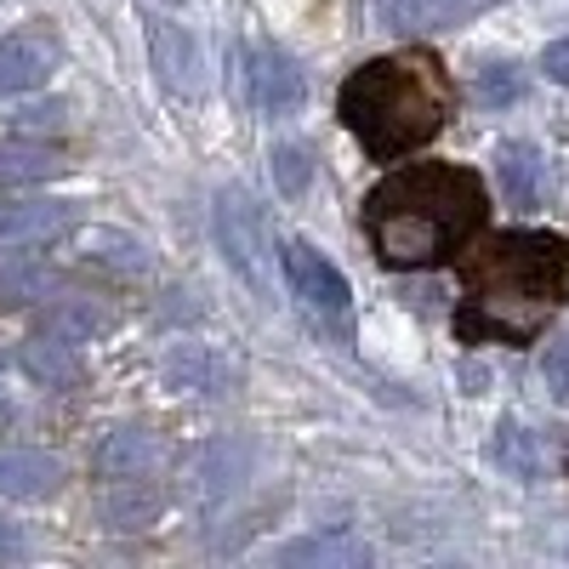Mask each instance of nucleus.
<instances>
[{"instance_id": "obj_1", "label": "nucleus", "mask_w": 569, "mask_h": 569, "mask_svg": "<svg viewBox=\"0 0 569 569\" xmlns=\"http://www.w3.org/2000/svg\"><path fill=\"white\" fill-rule=\"evenodd\" d=\"M467 251L456 337L467 348H530L569 302V240L552 228H501Z\"/></svg>"}, {"instance_id": "obj_2", "label": "nucleus", "mask_w": 569, "mask_h": 569, "mask_svg": "<svg viewBox=\"0 0 569 569\" xmlns=\"http://www.w3.org/2000/svg\"><path fill=\"white\" fill-rule=\"evenodd\" d=\"M485 217H490L485 177L450 160H416L382 177L359 211L370 251L399 273L456 262L485 233Z\"/></svg>"}, {"instance_id": "obj_3", "label": "nucleus", "mask_w": 569, "mask_h": 569, "mask_svg": "<svg viewBox=\"0 0 569 569\" xmlns=\"http://www.w3.org/2000/svg\"><path fill=\"white\" fill-rule=\"evenodd\" d=\"M337 114L353 131V142L370 160H405L416 149H427L456 114V86L445 74V63L433 52H388L359 63L342 91H337Z\"/></svg>"}, {"instance_id": "obj_4", "label": "nucleus", "mask_w": 569, "mask_h": 569, "mask_svg": "<svg viewBox=\"0 0 569 569\" xmlns=\"http://www.w3.org/2000/svg\"><path fill=\"white\" fill-rule=\"evenodd\" d=\"M217 240H222L228 262L246 273V284L268 291V279H273V257H268V217L257 211V200L246 194V188H222V200H217Z\"/></svg>"}, {"instance_id": "obj_5", "label": "nucleus", "mask_w": 569, "mask_h": 569, "mask_svg": "<svg viewBox=\"0 0 569 569\" xmlns=\"http://www.w3.org/2000/svg\"><path fill=\"white\" fill-rule=\"evenodd\" d=\"M284 279H291V291L302 297V308L319 313L330 330H342V325H348L353 291H348L342 268L330 262L319 246H308V240H291V246H284Z\"/></svg>"}, {"instance_id": "obj_6", "label": "nucleus", "mask_w": 569, "mask_h": 569, "mask_svg": "<svg viewBox=\"0 0 569 569\" xmlns=\"http://www.w3.org/2000/svg\"><path fill=\"white\" fill-rule=\"evenodd\" d=\"M246 91H251L257 114L291 120L308 103V74L291 52H279V46H251L246 52Z\"/></svg>"}, {"instance_id": "obj_7", "label": "nucleus", "mask_w": 569, "mask_h": 569, "mask_svg": "<svg viewBox=\"0 0 569 569\" xmlns=\"http://www.w3.org/2000/svg\"><path fill=\"white\" fill-rule=\"evenodd\" d=\"M496 177H501V194L512 206H547L552 200V160L536 149V142H501L496 149Z\"/></svg>"}, {"instance_id": "obj_8", "label": "nucleus", "mask_w": 569, "mask_h": 569, "mask_svg": "<svg viewBox=\"0 0 569 569\" xmlns=\"http://www.w3.org/2000/svg\"><path fill=\"white\" fill-rule=\"evenodd\" d=\"M496 0H376V18L405 34H439V29H461L467 18L490 12Z\"/></svg>"}, {"instance_id": "obj_9", "label": "nucleus", "mask_w": 569, "mask_h": 569, "mask_svg": "<svg viewBox=\"0 0 569 569\" xmlns=\"http://www.w3.org/2000/svg\"><path fill=\"white\" fill-rule=\"evenodd\" d=\"M63 490V461L46 450H0V501H46Z\"/></svg>"}, {"instance_id": "obj_10", "label": "nucleus", "mask_w": 569, "mask_h": 569, "mask_svg": "<svg viewBox=\"0 0 569 569\" xmlns=\"http://www.w3.org/2000/svg\"><path fill=\"white\" fill-rule=\"evenodd\" d=\"M58 69V52L46 34H7L0 40V98H23V91L46 86Z\"/></svg>"}, {"instance_id": "obj_11", "label": "nucleus", "mask_w": 569, "mask_h": 569, "mask_svg": "<svg viewBox=\"0 0 569 569\" xmlns=\"http://www.w3.org/2000/svg\"><path fill=\"white\" fill-rule=\"evenodd\" d=\"M160 467V439L142 433V427H114L98 445V472L103 479H149Z\"/></svg>"}, {"instance_id": "obj_12", "label": "nucleus", "mask_w": 569, "mask_h": 569, "mask_svg": "<svg viewBox=\"0 0 569 569\" xmlns=\"http://www.w3.org/2000/svg\"><path fill=\"white\" fill-rule=\"evenodd\" d=\"M69 222H74V206H58V200L7 206V211H0V246H40V240H58Z\"/></svg>"}, {"instance_id": "obj_13", "label": "nucleus", "mask_w": 569, "mask_h": 569, "mask_svg": "<svg viewBox=\"0 0 569 569\" xmlns=\"http://www.w3.org/2000/svg\"><path fill=\"white\" fill-rule=\"evenodd\" d=\"M98 512L109 530H142L160 512V490H149V479H109Z\"/></svg>"}, {"instance_id": "obj_14", "label": "nucleus", "mask_w": 569, "mask_h": 569, "mask_svg": "<svg viewBox=\"0 0 569 569\" xmlns=\"http://www.w3.org/2000/svg\"><path fill=\"white\" fill-rule=\"evenodd\" d=\"M40 330L46 337H58V342H91L98 330H109V313L103 308H91L86 297H63L40 313Z\"/></svg>"}, {"instance_id": "obj_15", "label": "nucleus", "mask_w": 569, "mask_h": 569, "mask_svg": "<svg viewBox=\"0 0 569 569\" xmlns=\"http://www.w3.org/2000/svg\"><path fill=\"white\" fill-rule=\"evenodd\" d=\"M63 177V154L40 149V142H7L0 149V188H23V182H46Z\"/></svg>"}, {"instance_id": "obj_16", "label": "nucleus", "mask_w": 569, "mask_h": 569, "mask_svg": "<svg viewBox=\"0 0 569 569\" xmlns=\"http://www.w3.org/2000/svg\"><path fill=\"white\" fill-rule=\"evenodd\" d=\"M154 63H160V80L177 86V91H200V52H194V40H188L182 29H154Z\"/></svg>"}, {"instance_id": "obj_17", "label": "nucleus", "mask_w": 569, "mask_h": 569, "mask_svg": "<svg viewBox=\"0 0 569 569\" xmlns=\"http://www.w3.org/2000/svg\"><path fill=\"white\" fill-rule=\"evenodd\" d=\"M18 365L34 376L40 388H69L80 376V359H74V342H58V337H40L18 353Z\"/></svg>"}, {"instance_id": "obj_18", "label": "nucleus", "mask_w": 569, "mask_h": 569, "mask_svg": "<svg viewBox=\"0 0 569 569\" xmlns=\"http://www.w3.org/2000/svg\"><path fill=\"white\" fill-rule=\"evenodd\" d=\"M166 376H171L177 388H188V393H217L222 359H217V353H206V348H177V353L166 359Z\"/></svg>"}, {"instance_id": "obj_19", "label": "nucleus", "mask_w": 569, "mask_h": 569, "mask_svg": "<svg viewBox=\"0 0 569 569\" xmlns=\"http://www.w3.org/2000/svg\"><path fill=\"white\" fill-rule=\"evenodd\" d=\"M279 558L284 563H370V552L348 536H308V541H291Z\"/></svg>"}, {"instance_id": "obj_20", "label": "nucleus", "mask_w": 569, "mask_h": 569, "mask_svg": "<svg viewBox=\"0 0 569 569\" xmlns=\"http://www.w3.org/2000/svg\"><path fill=\"white\" fill-rule=\"evenodd\" d=\"M52 268H40V262H12V268H0V308H23L34 297H52Z\"/></svg>"}, {"instance_id": "obj_21", "label": "nucleus", "mask_w": 569, "mask_h": 569, "mask_svg": "<svg viewBox=\"0 0 569 569\" xmlns=\"http://www.w3.org/2000/svg\"><path fill=\"white\" fill-rule=\"evenodd\" d=\"M525 86H530V74L518 69V63H485V69H479V98H485L490 109L518 103V98H525Z\"/></svg>"}, {"instance_id": "obj_22", "label": "nucleus", "mask_w": 569, "mask_h": 569, "mask_svg": "<svg viewBox=\"0 0 569 569\" xmlns=\"http://www.w3.org/2000/svg\"><path fill=\"white\" fill-rule=\"evenodd\" d=\"M273 177H279V194H302V188L313 182V154L302 149V142H279L273 149Z\"/></svg>"}, {"instance_id": "obj_23", "label": "nucleus", "mask_w": 569, "mask_h": 569, "mask_svg": "<svg viewBox=\"0 0 569 569\" xmlns=\"http://www.w3.org/2000/svg\"><path fill=\"white\" fill-rule=\"evenodd\" d=\"M98 262H114V268H131V273H142L149 268V251H142L137 240H126V233H98Z\"/></svg>"}, {"instance_id": "obj_24", "label": "nucleus", "mask_w": 569, "mask_h": 569, "mask_svg": "<svg viewBox=\"0 0 569 569\" xmlns=\"http://www.w3.org/2000/svg\"><path fill=\"white\" fill-rule=\"evenodd\" d=\"M541 376H547L552 399H558V405H569V337L547 348V365H541Z\"/></svg>"}, {"instance_id": "obj_25", "label": "nucleus", "mask_w": 569, "mask_h": 569, "mask_svg": "<svg viewBox=\"0 0 569 569\" xmlns=\"http://www.w3.org/2000/svg\"><path fill=\"white\" fill-rule=\"evenodd\" d=\"M541 74H547V80H558V86H569V34H563V40H552L547 52H541Z\"/></svg>"}, {"instance_id": "obj_26", "label": "nucleus", "mask_w": 569, "mask_h": 569, "mask_svg": "<svg viewBox=\"0 0 569 569\" xmlns=\"http://www.w3.org/2000/svg\"><path fill=\"white\" fill-rule=\"evenodd\" d=\"M7 558H29V536L12 525V518H0V563Z\"/></svg>"}]
</instances>
